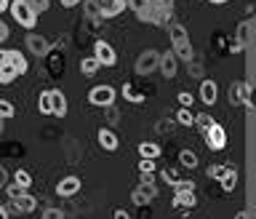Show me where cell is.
Here are the masks:
<instances>
[{"instance_id":"cell-29","label":"cell","mask_w":256,"mask_h":219,"mask_svg":"<svg viewBox=\"0 0 256 219\" xmlns=\"http://www.w3.org/2000/svg\"><path fill=\"white\" fill-rule=\"evenodd\" d=\"M176 120H179L182 126H192V112H190V107H182L179 112H176Z\"/></svg>"},{"instance_id":"cell-16","label":"cell","mask_w":256,"mask_h":219,"mask_svg":"<svg viewBox=\"0 0 256 219\" xmlns=\"http://www.w3.org/2000/svg\"><path fill=\"white\" fill-rule=\"evenodd\" d=\"M200 99H203V104H216L219 88H216L214 80H203V83H200Z\"/></svg>"},{"instance_id":"cell-13","label":"cell","mask_w":256,"mask_h":219,"mask_svg":"<svg viewBox=\"0 0 256 219\" xmlns=\"http://www.w3.org/2000/svg\"><path fill=\"white\" fill-rule=\"evenodd\" d=\"M248 94H251L248 83H232V86H230V102L238 104V107L248 104Z\"/></svg>"},{"instance_id":"cell-15","label":"cell","mask_w":256,"mask_h":219,"mask_svg":"<svg viewBox=\"0 0 256 219\" xmlns=\"http://www.w3.org/2000/svg\"><path fill=\"white\" fill-rule=\"evenodd\" d=\"M11 206L16 208V211H22V214H30V211H35V206H38V200L27 195V192H22V195H16L11 200Z\"/></svg>"},{"instance_id":"cell-23","label":"cell","mask_w":256,"mask_h":219,"mask_svg":"<svg viewBox=\"0 0 256 219\" xmlns=\"http://www.w3.org/2000/svg\"><path fill=\"white\" fill-rule=\"evenodd\" d=\"M139 155H142V158L158 160V158H160V147H158L155 142H142V144H139Z\"/></svg>"},{"instance_id":"cell-43","label":"cell","mask_w":256,"mask_h":219,"mask_svg":"<svg viewBox=\"0 0 256 219\" xmlns=\"http://www.w3.org/2000/svg\"><path fill=\"white\" fill-rule=\"evenodd\" d=\"M3 59H6V51H3V48H0V64H3Z\"/></svg>"},{"instance_id":"cell-20","label":"cell","mask_w":256,"mask_h":219,"mask_svg":"<svg viewBox=\"0 0 256 219\" xmlns=\"http://www.w3.org/2000/svg\"><path fill=\"white\" fill-rule=\"evenodd\" d=\"M155 184H147V182H142L139 184V190H136L134 192V203H139V206H144V203H147V200H152V198H155Z\"/></svg>"},{"instance_id":"cell-33","label":"cell","mask_w":256,"mask_h":219,"mask_svg":"<svg viewBox=\"0 0 256 219\" xmlns=\"http://www.w3.org/2000/svg\"><path fill=\"white\" fill-rule=\"evenodd\" d=\"M224 171H227V166H211L208 168V176H211V179H222Z\"/></svg>"},{"instance_id":"cell-25","label":"cell","mask_w":256,"mask_h":219,"mask_svg":"<svg viewBox=\"0 0 256 219\" xmlns=\"http://www.w3.org/2000/svg\"><path fill=\"white\" fill-rule=\"evenodd\" d=\"M179 163L184 166V168H195L198 166V155L192 150H182L179 152Z\"/></svg>"},{"instance_id":"cell-34","label":"cell","mask_w":256,"mask_h":219,"mask_svg":"<svg viewBox=\"0 0 256 219\" xmlns=\"http://www.w3.org/2000/svg\"><path fill=\"white\" fill-rule=\"evenodd\" d=\"M43 216H46V219H62V216H64V211H59V208H46Z\"/></svg>"},{"instance_id":"cell-21","label":"cell","mask_w":256,"mask_h":219,"mask_svg":"<svg viewBox=\"0 0 256 219\" xmlns=\"http://www.w3.org/2000/svg\"><path fill=\"white\" fill-rule=\"evenodd\" d=\"M195 192H176L174 195V206L176 208H195Z\"/></svg>"},{"instance_id":"cell-2","label":"cell","mask_w":256,"mask_h":219,"mask_svg":"<svg viewBox=\"0 0 256 219\" xmlns=\"http://www.w3.org/2000/svg\"><path fill=\"white\" fill-rule=\"evenodd\" d=\"M27 72V59H24L22 51H6V59L0 64V86L14 83L19 75Z\"/></svg>"},{"instance_id":"cell-8","label":"cell","mask_w":256,"mask_h":219,"mask_svg":"<svg viewBox=\"0 0 256 219\" xmlns=\"http://www.w3.org/2000/svg\"><path fill=\"white\" fill-rule=\"evenodd\" d=\"M158 59H160V54L155 51V48L142 51L139 59H136V72H139V75H152V72L158 70Z\"/></svg>"},{"instance_id":"cell-3","label":"cell","mask_w":256,"mask_h":219,"mask_svg":"<svg viewBox=\"0 0 256 219\" xmlns=\"http://www.w3.org/2000/svg\"><path fill=\"white\" fill-rule=\"evenodd\" d=\"M8 11L16 22H19V27L24 30H35L38 24V11L35 6H32V0H11V6H8Z\"/></svg>"},{"instance_id":"cell-19","label":"cell","mask_w":256,"mask_h":219,"mask_svg":"<svg viewBox=\"0 0 256 219\" xmlns=\"http://www.w3.org/2000/svg\"><path fill=\"white\" fill-rule=\"evenodd\" d=\"M126 6L139 16V22H150V0H126Z\"/></svg>"},{"instance_id":"cell-28","label":"cell","mask_w":256,"mask_h":219,"mask_svg":"<svg viewBox=\"0 0 256 219\" xmlns=\"http://www.w3.org/2000/svg\"><path fill=\"white\" fill-rule=\"evenodd\" d=\"M14 182H16V184H19V187H22V190H27V187H30V184H32V176H30L27 171H24V168H19V171H16V174H14Z\"/></svg>"},{"instance_id":"cell-37","label":"cell","mask_w":256,"mask_h":219,"mask_svg":"<svg viewBox=\"0 0 256 219\" xmlns=\"http://www.w3.org/2000/svg\"><path fill=\"white\" fill-rule=\"evenodd\" d=\"M6 184H8V171H6V168H0V190H3Z\"/></svg>"},{"instance_id":"cell-41","label":"cell","mask_w":256,"mask_h":219,"mask_svg":"<svg viewBox=\"0 0 256 219\" xmlns=\"http://www.w3.org/2000/svg\"><path fill=\"white\" fill-rule=\"evenodd\" d=\"M6 216H11V211H8L6 206H0V219H6Z\"/></svg>"},{"instance_id":"cell-7","label":"cell","mask_w":256,"mask_h":219,"mask_svg":"<svg viewBox=\"0 0 256 219\" xmlns=\"http://www.w3.org/2000/svg\"><path fill=\"white\" fill-rule=\"evenodd\" d=\"M203 134H206V142H208V147H211V150H224V147H227V131H224L216 120L206 128Z\"/></svg>"},{"instance_id":"cell-12","label":"cell","mask_w":256,"mask_h":219,"mask_svg":"<svg viewBox=\"0 0 256 219\" xmlns=\"http://www.w3.org/2000/svg\"><path fill=\"white\" fill-rule=\"evenodd\" d=\"M176 62H179V59H176V54L174 51H166V54H160V59H158V70L163 72L166 78H174L176 75V67H179Z\"/></svg>"},{"instance_id":"cell-10","label":"cell","mask_w":256,"mask_h":219,"mask_svg":"<svg viewBox=\"0 0 256 219\" xmlns=\"http://www.w3.org/2000/svg\"><path fill=\"white\" fill-rule=\"evenodd\" d=\"M96 8H99V16L112 19V16L126 11V0H96Z\"/></svg>"},{"instance_id":"cell-14","label":"cell","mask_w":256,"mask_h":219,"mask_svg":"<svg viewBox=\"0 0 256 219\" xmlns=\"http://www.w3.org/2000/svg\"><path fill=\"white\" fill-rule=\"evenodd\" d=\"M78 190H80V179H78V176H64V179L56 184V192H59L62 198H72Z\"/></svg>"},{"instance_id":"cell-36","label":"cell","mask_w":256,"mask_h":219,"mask_svg":"<svg viewBox=\"0 0 256 219\" xmlns=\"http://www.w3.org/2000/svg\"><path fill=\"white\" fill-rule=\"evenodd\" d=\"M3 40H8V24L0 22V43H3Z\"/></svg>"},{"instance_id":"cell-11","label":"cell","mask_w":256,"mask_h":219,"mask_svg":"<svg viewBox=\"0 0 256 219\" xmlns=\"http://www.w3.org/2000/svg\"><path fill=\"white\" fill-rule=\"evenodd\" d=\"M27 48L35 56H46L48 51H51V43H48V38L38 35V32H30V35H27Z\"/></svg>"},{"instance_id":"cell-42","label":"cell","mask_w":256,"mask_h":219,"mask_svg":"<svg viewBox=\"0 0 256 219\" xmlns=\"http://www.w3.org/2000/svg\"><path fill=\"white\" fill-rule=\"evenodd\" d=\"M208 3H214V6H224L227 0H208Z\"/></svg>"},{"instance_id":"cell-32","label":"cell","mask_w":256,"mask_h":219,"mask_svg":"<svg viewBox=\"0 0 256 219\" xmlns=\"http://www.w3.org/2000/svg\"><path fill=\"white\" fill-rule=\"evenodd\" d=\"M3 190L8 192V198H11V200H14L16 195H22V192H24V190H22V187H19V184H16V182H8V184H6Z\"/></svg>"},{"instance_id":"cell-5","label":"cell","mask_w":256,"mask_h":219,"mask_svg":"<svg viewBox=\"0 0 256 219\" xmlns=\"http://www.w3.org/2000/svg\"><path fill=\"white\" fill-rule=\"evenodd\" d=\"M88 102L94 107H112L115 104V88L112 86H94L88 91Z\"/></svg>"},{"instance_id":"cell-18","label":"cell","mask_w":256,"mask_h":219,"mask_svg":"<svg viewBox=\"0 0 256 219\" xmlns=\"http://www.w3.org/2000/svg\"><path fill=\"white\" fill-rule=\"evenodd\" d=\"M51 115H56V118H64L67 115V99H64V94L62 91H51Z\"/></svg>"},{"instance_id":"cell-1","label":"cell","mask_w":256,"mask_h":219,"mask_svg":"<svg viewBox=\"0 0 256 219\" xmlns=\"http://www.w3.org/2000/svg\"><path fill=\"white\" fill-rule=\"evenodd\" d=\"M168 35H171V51L176 54V59L182 62H192L195 59V51H192V40L187 35V30L182 24H168Z\"/></svg>"},{"instance_id":"cell-22","label":"cell","mask_w":256,"mask_h":219,"mask_svg":"<svg viewBox=\"0 0 256 219\" xmlns=\"http://www.w3.org/2000/svg\"><path fill=\"white\" fill-rule=\"evenodd\" d=\"M222 190H235V184H238V171H235V168H232V166H227V171H224L222 174Z\"/></svg>"},{"instance_id":"cell-35","label":"cell","mask_w":256,"mask_h":219,"mask_svg":"<svg viewBox=\"0 0 256 219\" xmlns=\"http://www.w3.org/2000/svg\"><path fill=\"white\" fill-rule=\"evenodd\" d=\"M179 102H182V107H190V104H192V96H190L187 91H182V94H179Z\"/></svg>"},{"instance_id":"cell-30","label":"cell","mask_w":256,"mask_h":219,"mask_svg":"<svg viewBox=\"0 0 256 219\" xmlns=\"http://www.w3.org/2000/svg\"><path fill=\"white\" fill-rule=\"evenodd\" d=\"M192 123H195L200 131H206V128L214 123V118H211V115H198V118H192Z\"/></svg>"},{"instance_id":"cell-38","label":"cell","mask_w":256,"mask_h":219,"mask_svg":"<svg viewBox=\"0 0 256 219\" xmlns=\"http://www.w3.org/2000/svg\"><path fill=\"white\" fill-rule=\"evenodd\" d=\"M78 3H83V0H62L64 8H72V6H78Z\"/></svg>"},{"instance_id":"cell-17","label":"cell","mask_w":256,"mask_h":219,"mask_svg":"<svg viewBox=\"0 0 256 219\" xmlns=\"http://www.w3.org/2000/svg\"><path fill=\"white\" fill-rule=\"evenodd\" d=\"M96 136H99V144L107 152H115L118 150V134L112 131V128H99V134H96Z\"/></svg>"},{"instance_id":"cell-24","label":"cell","mask_w":256,"mask_h":219,"mask_svg":"<svg viewBox=\"0 0 256 219\" xmlns=\"http://www.w3.org/2000/svg\"><path fill=\"white\" fill-rule=\"evenodd\" d=\"M99 67H102V64L96 62V56H86V59L80 62V72H83V75H94Z\"/></svg>"},{"instance_id":"cell-40","label":"cell","mask_w":256,"mask_h":219,"mask_svg":"<svg viewBox=\"0 0 256 219\" xmlns=\"http://www.w3.org/2000/svg\"><path fill=\"white\" fill-rule=\"evenodd\" d=\"M163 176H166V182H171V184H174V182H176V174H171V171H166V174H163Z\"/></svg>"},{"instance_id":"cell-26","label":"cell","mask_w":256,"mask_h":219,"mask_svg":"<svg viewBox=\"0 0 256 219\" xmlns=\"http://www.w3.org/2000/svg\"><path fill=\"white\" fill-rule=\"evenodd\" d=\"M38 110L43 112V115H51V91H43L38 96Z\"/></svg>"},{"instance_id":"cell-27","label":"cell","mask_w":256,"mask_h":219,"mask_svg":"<svg viewBox=\"0 0 256 219\" xmlns=\"http://www.w3.org/2000/svg\"><path fill=\"white\" fill-rule=\"evenodd\" d=\"M14 115H16L14 104L8 102V99H0V120H11Z\"/></svg>"},{"instance_id":"cell-44","label":"cell","mask_w":256,"mask_h":219,"mask_svg":"<svg viewBox=\"0 0 256 219\" xmlns=\"http://www.w3.org/2000/svg\"><path fill=\"white\" fill-rule=\"evenodd\" d=\"M0 134H3V126H0Z\"/></svg>"},{"instance_id":"cell-6","label":"cell","mask_w":256,"mask_h":219,"mask_svg":"<svg viewBox=\"0 0 256 219\" xmlns=\"http://www.w3.org/2000/svg\"><path fill=\"white\" fill-rule=\"evenodd\" d=\"M94 56H96V62H99L102 67H115L118 64V54L107 40H96L94 43Z\"/></svg>"},{"instance_id":"cell-31","label":"cell","mask_w":256,"mask_h":219,"mask_svg":"<svg viewBox=\"0 0 256 219\" xmlns=\"http://www.w3.org/2000/svg\"><path fill=\"white\" fill-rule=\"evenodd\" d=\"M174 192H195V184L192 182H174Z\"/></svg>"},{"instance_id":"cell-4","label":"cell","mask_w":256,"mask_h":219,"mask_svg":"<svg viewBox=\"0 0 256 219\" xmlns=\"http://www.w3.org/2000/svg\"><path fill=\"white\" fill-rule=\"evenodd\" d=\"M171 19H174V0H150V22L147 24L168 27Z\"/></svg>"},{"instance_id":"cell-9","label":"cell","mask_w":256,"mask_h":219,"mask_svg":"<svg viewBox=\"0 0 256 219\" xmlns=\"http://www.w3.org/2000/svg\"><path fill=\"white\" fill-rule=\"evenodd\" d=\"M251 40H254V24H251V19H243L238 24V30H235V51H243V48H248L251 46Z\"/></svg>"},{"instance_id":"cell-39","label":"cell","mask_w":256,"mask_h":219,"mask_svg":"<svg viewBox=\"0 0 256 219\" xmlns=\"http://www.w3.org/2000/svg\"><path fill=\"white\" fill-rule=\"evenodd\" d=\"M8 6H11V0H0V14L8 11Z\"/></svg>"}]
</instances>
